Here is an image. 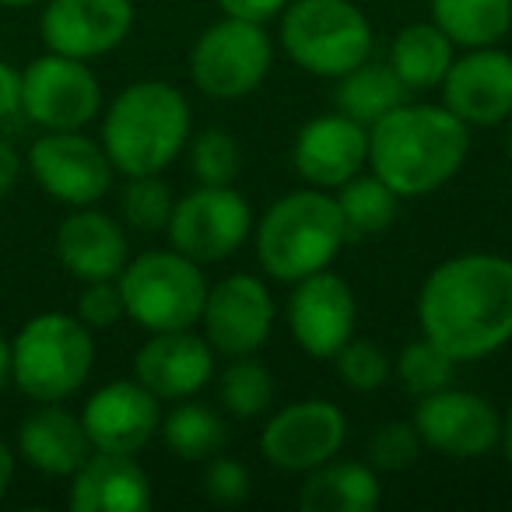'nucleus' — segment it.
<instances>
[{
	"mask_svg": "<svg viewBox=\"0 0 512 512\" xmlns=\"http://www.w3.org/2000/svg\"><path fill=\"white\" fill-rule=\"evenodd\" d=\"M418 330L456 365L484 362L512 341V260L498 253L449 256L421 281Z\"/></svg>",
	"mask_w": 512,
	"mask_h": 512,
	"instance_id": "1",
	"label": "nucleus"
},
{
	"mask_svg": "<svg viewBox=\"0 0 512 512\" xmlns=\"http://www.w3.org/2000/svg\"><path fill=\"white\" fill-rule=\"evenodd\" d=\"M470 127L435 102H400L369 127V172L400 200L428 197L460 176Z\"/></svg>",
	"mask_w": 512,
	"mask_h": 512,
	"instance_id": "2",
	"label": "nucleus"
},
{
	"mask_svg": "<svg viewBox=\"0 0 512 512\" xmlns=\"http://www.w3.org/2000/svg\"><path fill=\"white\" fill-rule=\"evenodd\" d=\"M193 113L169 81H134L102 120V148L123 176H162L190 144Z\"/></svg>",
	"mask_w": 512,
	"mask_h": 512,
	"instance_id": "3",
	"label": "nucleus"
},
{
	"mask_svg": "<svg viewBox=\"0 0 512 512\" xmlns=\"http://www.w3.org/2000/svg\"><path fill=\"white\" fill-rule=\"evenodd\" d=\"M256 264L271 281L295 285L316 271L334 267L348 246V225L330 190L302 186L278 197L253 225Z\"/></svg>",
	"mask_w": 512,
	"mask_h": 512,
	"instance_id": "4",
	"label": "nucleus"
},
{
	"mask_svg": "<svg viewBox=\"0 0 512 512\" xmlns=\"http://www.w3.org/2000/svg\"><path fill=\"white\" fill-rule=\"evenodd\" d=\"M278 18V46L313 78H344L376 50L372 22L355 0H288Z\"/></svg>",
	"mask_w": 512,
	"mask_h": 512,
	"instance_id": "5",
	"label": "nucleus"
},
{
	"mask_svg": "<svg viewBox=\"0 0 512 512\" xmlns=\"http://www.w3.org/2000/svg\"><path fill=\"white\" fill-rule=\"evenodd\" d=\"M95 365L92 330L67 313H43L29 320L11 341V379L25 397L60 404L85 386Z\"/></svg>",
	"mask_w": 512,
	"mask_h": 512,
	"instance_id": "6",
	"label": "nucleus"
},
{
	"mask_svg": "<svg viewBox=\"0 0 512 512\" xmlns=\"http://www.w3.org/2000/svg\"><path fill=\"white\" fill-rule=\"evenodd\" d=\"M127 316L148 334L193 330L204 313L207 278L204 267L176 249H148L127 260L116 278Z\"/></svg>",
	"mask_w": 512,
	"mask_h": 512,
	"instance_id": "7",
	"label": "nucleus"
},
{
	"mask_svg": "<svg viewBox=\"0 0 512 512\" xmlns=\"http://www.w3.org/2000/svg\"><path fill=\"white\" fill-rule=\"evenodd\" d=\"M274 67V39L264 22L218 18L197 36L190 50V81L204 99L235 102L253 95Z\"/></svg>",
	"mask_w": 512,
	"mask_h": 512,
	"instance_id": "8",
	"label": "nucleus"
},
{
	"mask_svg": "<svg viewBox=\"0 0 512 512\" xmlns=\"http://www.w3.org/2000/svg\"><path fill=\"white\" fill-rule=\"evenodd\" d=\"M253 207L246 193L232 186H204L190 190L176 200L172 218L165 225L169 246L176 253L197 260L200 267L225 264L228 256L239 253L253 239Z\"/></svg>",
	"mask_w": 512,
	"mask_h": 512,
	"instance_id": "9",
	"label": "nucleus"
},
{
	"mask_svg": "<svg viewBox=\"0 0 512 512\" xmlns=\"http://www.w3.org/2000/svg\"><path fill=\"white\" fill-rule=\"evenodd\" d=\"M348 442V414L334 400H295L267 418L260 432V456L281 474H309L341 456Z\"/></svg>",
	"mask_w": 512,
	"mask_h": 512,
	"instance_id": "10",
	"label": "nucleus"
},
{
	"mask_svg": "<svg viewBox=\"0 0 512 512\" xmlns=\"http://www.w3.org/2000/svg\"><path fill=\"white\" fill-rule=\"evenodd\" d=\"M274 320H278V306L267 281L256 274H228L207 288L200 330L214 355L246 358L271 341Z\"/></svg>",
	"mask_w": 512,
	"mask_h": 512,
	"instance_id": "11",
	"label": "nucleus"
},
{
	"mask_svg": "<svg viewBox=\"0 0 512 512\" xmlns=\"http://www.w3.org/2000/svg\"><path fill=\"white\" fill-rule=\"evenodd\" d=\"M102 109V88L78 57L46 53L22 74V113L46 130H85Z\"/></svg>",
	"mask_w": 512,
	"mask_h": 512,
	"instance_id": "12",
	"label": "nucleus"
},
{
	"mask_svg": "<svg viewBox=\"0 0 512 512\" xmlns=\"http://www.w3.org/2000/svg\"><path fill=\"white\" fill-rule=\"evenodd\" d=\"M411 421L425 449L446 460H481L502 439V414L481 393L460 386L418 397Z\"/></svg>",
	"mask_w": 512,
	"mask_h": 512,
	"instance_id": "13",
	"label": "nucleus"
},
{
	"mask_svg": "<svg viewBox=\"0 0 512 512\" xmlns=\"http://www.w3.org/2000/svg\"><path fill=\"white\" fill-rule=\"evenodd\" d=\"M29 169L53 200L71 207L99 204L113 190V162L102 141L81 130H46L29 151Z\"/></svg>",
	"mask_w": 512,
	"mask_h": 512,
	"instance_id": "14",
	"label": "nucleus"
},
{
	"mask_svg": "<svg viewBox=\"0 0 512 512\" xmlns=\"http://www.w3.org/2000/svg\"><path fill=\"white\" fill-rule=\"evenodd\" d=\"M285 320L302 355L316 358V362H334L337 351L355 337V292L330 267L316 271L292 285V295L285 302Z\"/></svg>",
	"mask_w": 512,
	"mask_h": 512,
	"instance_id": "15",
	"label": "nucleus"
},
{
	"mask_svg": "<svg viewBox=\"0 0 512 512\" xmlns=\"http://www.w3.org/2000/svg\"><path fill=\"white\" fill-rule=\"evenodd\" d=\"M439 88L442 106L467 127H502L512 116V53L498 46L463 50Z\"/></svg>",
	"mask_w": 512,
	"mask_h": 512,
	"instance_id": "16",
	"label": "nucleus"
},
{
	"mask_svg": "<svg viewBox=\"0 0 512 512\" xmlns=\"http://www.w3.org/2000/svg\"><path fill=\"white\" fill-rule=\"evenodd\" d=\"M134 29V0H50L39 32L50 53L95 60L127 43Z\"/></svg>",
	"mask_w": 512,
	"mask_h": 512,
	"instance_id": "17",
	"label": "nucleus"
},
{
	"mask_svg": "<svg viewBox=\"0 0 512 512\" xmlns=\"http://www.w3.org/2000/svg\"><path fill=\"white\" fill-rule=\"evenodd\" d=\"M299 179L316 190H337L369 169V127L344 113H323L302 123L292 148Z\"/></svg>",
	"mask_w": 512,
	"mask_h": 512,
	"instance_id": "18",
	"label": "nucleus"
},
{
	"mask_svg": "<svg viewBox=\"0 0 512 512\" xmlns=\"http://www.w3.org/2000/svg\"><path fill=\"white\" fill-rule=\"evenodd\" d=\"M81 425L92 439V449L137 456L158 435L162 400L137 379H116L92 393L81 411Z\"/></svg>",
	"mask_w": 512,
	"mask_h": 512,
	"instance_id": "19",
	"label": "nucleus"
},
{
	"mask_svg": "<svg viewBox=\"0 0 512 512\" xmlns=\"http://www.w3.org/2000/svg\"><path fill=\"white\" fill-rule=\"evenodd\" d=\"M134 379L158 400H190L214 379V348L204 334H151L134 355Z\"/></svg>",
	"mask_w": 512,
	"mask_h": 512,
	"instance_id": "20",
	"label": "nucleus"
},
{
	"mask_svg": "<svg viewBox=\"0 0 512 512\" xmlns=\"http://www.w3.org/2000/svg\"><path fill=\"white\" fill-rule=\"evenodd\" d=\"M57 256L64 271L78 281H106L120 278L127 267L130 249L120 221L88 207H74L57 232Z\"/></svg>",
	"mask_w": 512,
	"mask_h": 512,
	"instance_id": "21",
	"label": "nucleus"
},
{
	"mask_svg": "<svg viewBox=\"0 0 512 512\" xmlns=\"http://www.w3.org/2000/svg\"><path fill=\"white\" fill-rule=\"evenodd\" d=\"M151 505V481L134 456L95 449L71 474L74 512H144Z\"/></svg>",
	"mask_w": 512,
	"mask_h": 512,
	"instance_id": "22",
	"label": "nucleus"
},
{
	"mask_svg": "<svg viewBox=\"0 0 512 512\" xmlns=\"http://www.w3.org/2000/svg\"><path fill=\"white\" fill-rule=\"evenodd\" d=\"M18 446L32 467L53 477H71L95 453L81 418L60 404H39L18 428Z\"/></svg>",
	"mask_w": 512,
	"mask_h": 512,
	"instance_id": "23",
	"label": "nucleus"
},
{
	"mask_svg": "<svg viewBox=\"0 0 512 512\" xmlns=\"http://www.w3.org/2000/svg\"><path fill=\"white\" fill-rule=\"evenodd\" d=\"M383 502L379 470L369 460H327L299 488L302 512H372Z\"/></svg>",
	"mask_w": 512,
	"mask_h": 512,
	"instance_id": "24",
	"label": "nucleus"
},
{
	"mask_svg": "<svg viewBox=\"0 0 512 512\" xmlns=\"http://www.w3.org/2000/svg\"><path fill=\"white\" fill-rule=\"evenodd\" d=\"M456 60V46L435 22H414L393 36L390 71L404 81L407 92H432L442 85L449 64Z\"/></svg>",
	"mask_w": 512,
	"mask_h": 512,
	"instance_id": "25",
	"label": "nucleus"
},
{
	"mask_svg": "<svg viewBox=\"0 0 512 512\" xmlns=\"http://www.w3.org/2000/svg\"><path fill=\"white\" fill-rule=\"evenodd\" d=\"M432 22L456 50L498 46L512 32V0H432Z\"/></svg>",
	"mask_w": 512,
	"mask_h": 512,
	"instance_id": "26",
	"label": "nucleus"
},
{
	"mask_svg": "<svg viewBox=\"0 0 512 512\" xmlns=\"http://www.w3.org/2000/svg\"><path fill=\"white\" fill-rule=\"evenodd\" d=\"M407 88L397 74L390 71V64H358L355 71H348L344 78H337L334 88V109L351 120L372 127L376 120H383L390 109H397L400 102H407Z\"/></svg>",
	"mask_w": 512,
	"mask_h": 512,
	"instance_id": "27",
	"label": "nucleus"
},
{
	"mask_svg": "<svg viewBox=\"0 0 512 512\" xmlns=\"http://www.w3.org/2000/svg\"><path fill=\"white\" fill-rule=\"evenodd\" d=\"M165 449L183 463H204L214 453H221L228 442V425L214 407L197 404V400H176L169 414H162L158 425Z\"/></svg>",
	"mask_w": 512,
	"mask_h": 512,
	"instance_id": "28",
	"label": "nucleus"
},
{
	"mask_svg": "<svg viewBox=\"0 0 512 512\" xmlns=\"http://www.w3.org/2000/svg\"><path fill=\"white\" fill-rule=\"evenodd\" d=\"M337 207L348 225V239H369L383 235L397 221L400 197L376 176V172H358L344 186H337Z\"/></svg>",
	"mask_w": 512,
	"mask_h": 512,
	"instance_id": "29",
	"label": "nucleus"
},
{
	"mask_svg": "<svg viewBox=\"0 0 512 512\" xmlns=\"http://www.w3.org/2000/svg\"><path fill=\"white\" fill-rule=\"evenodd\" d=\"M218 404L232 418H260L274 404V376L256 355L228 358V365L218 372Z\"/></svg>",
	"mask_w": 512,
	"mask_h": 512,
	"instance_id": "30",
	"label": "nucleus"
},
{
	"mask_svg": "<svg viewBox=\"0 0 512 512\" xmlns=\"http://www.w3.org/2000/svg\"><path fill=\"white\" fill-rule=\"evenodd\" d=\"M453 372H456L453 358L435 348L432 341H425V337L404 344L400 355L393 358V376H397V383L411 397H428V393L453 386Z\"/></svg>",
	"mask_w": 512,
	"mask_h": 512,
	"instance_id": "31",
	"label": "nucleus"
},
{
	"mask_svg": "<svg viewBox=\"0 0 512 512\" xmlns=\"http://www.w3.org/2000/svg\"><path fill=\"white\" fill-rule=\"evenodd\" d=\"M172 207H176V197H172L169 183L158 176H127V186H123L120 197V211L123 221H127L134 232H165L172 218Z\"/></svg>",
	"mask_w": 512,
	"mask_h": 512,
	"instance_id": "32",
	"label": "nucleus"
},
{
	"mask_svg": "<svg viewBox=\"0 0 512 512\" xmlns=\"http://www.w3.org/2000/svg\"><path fill=\"white\" fill-rule=\"evenodd\" d=\"M190 169L193 179L204 186H232L242 169V151L228 130H200L190 141Z\"/></svg>",
	"mask_w": 512,
	"mask_h": 512,
	"instance_id": "33",
	"label": "nucleus"
},
{
	"mask_svg": "<svg viewBox=\"0 0 512 512\" xmlns=\"http://www.w3.org/2000/svg\"><path fill=\"white\" fill-rule=\"evenodd\" d=\"M334 365H337V379H341L348 390H358V393L383 390L393 379V362L386 358V351L376 348L372 341H362V337H351L334 355Z\"/></svg>",
	"mask_w": 512,
	"mask_h": 512,
	"instance_id": "34",
	"label": "nucleus"
},
{
	"mask_svg": "<svg viewBox=\"0 0 512 512\" xmlns=\"http://www.w3.org/2000/svg\"><path fill=\"white\" fill-rule=\"evenodd\" d=\"M425 453V442H421L414 421H386L372 432L369 439V463L379 474H400V470H411L414 463Z\"/></svg>",
	"mask_w": 512,
	"mask_h": 512,
	"instance_id": "35",
	"label": "nucleus"
},
{
	"mask_svg": "<svg viewBox=\"0 0 512 512\" xmlns=\"http://www.w3.org/2000/svg\"><path fill=\"white\" fill-rule=\"evenodd\" d=\"M200 491L214 505H242L253 491V474L246 470V463L214 453L200 470Z\"/></svg>",
	"mask_w": 512,
	"mask_h": 512,
	"instance_id": "36",
	"label": "nucleus"
},
{
	"mask_svg": "<svg viewBox=\"0 0 512 512\" xmlns=\"http://www.w3.org/2000/svg\"><path fill=\"white\" fill-rule=\"evenodd\" d=\"M127 316L123 309V295L116 278L106 281H85V292L78 295V320L88 330H109Z\"/></svg>",
	"mask_w": 512,
	"mask_h": 512,
	"instance_id": "37",
	"label": "nucleus"
},
{
	"mask_svg": "<svg viewBox=\"0 0 512 512\" xmlns=\"http://www.w3.org/2000/svg\"><path fill=\"white\" fill-rule=\"evenodd\" d=\"M221 8V15H232V18H249V22H271L285 11L288 0H214Z\"/></svg>",
	"mask_w": 512,
	"mask_h": 512,
	"instance_id": "38",
	"label": "nucleus"
},
{
	"mask_svg": "<svg viewBox=\"0 0 512 512\" xmlns=\"http://www.w3.org/2000/svg\"><path fill=\"white\" fill-rule=\"evenodd\" d=\"M22 109V74L0 60V116H15Z\"/></svg>",
	"mask_w": 512,
	"mask_h": 512,
	"instance_id": "39",
	"label": "nucleus"
},
{
	"mask_svg": "<svg viewBox=\"0 0 512 512\" xmlns=\"http://www.w3.org/2000/svg\"><path fill=\"white\" fill-rule=\"evenodd\" d=\"M18 176H22V158H18V151H15V148H8V144H0V197L15 190Z\"/></svg>",
	"mask_w": 512,
	"mask_h": 512,
	"instance_id": "40",
	"label": "nucleus"
},
{
	"mask_svg": "<svg viewBox=\"0 0 512 512\" xmlns=\"http://www.w3.org/2000/svg\"><path fill=\"white\" fill-rule=\"evenodd\" d=\"M11 477H15V456H11V449L4 446V439H0V498H4V491H8Z\"/></svg>",
	"mask_w": 512,
	"mask_h": 512,
	"instance_id": "41",
	"label": "nucleus"
},
{
	"mask_svg": "<svg viewBox=\"0 0 512 512\" xmlns=\"http://www.w3.org/2000/svg\"><path fill=\"white\" fill-rule=\"evenodd\" d=\"M498 446H502V456H505V463H509V470H512V400H509V407H505V414H502V439H498Z\"/></svg>",
	"mask_w": 512,
	"mask_h": 512,
	"instance_id": "42",
	"label": "nucleus"
},
{
	"mask_svg": "<svg viewBox=\"0 0 512 512\" xmlns=\"http://www.w3.org/2000/svg\"><path fill=\"white\" fill-rule=\"evenodd\" d=\"M11 379V344H8V337L0 334V386L8 383Z\"/></svg>",
	"mask_w": 512,
	"mask_h": 512,
	"instance_id": "43",
	"label": "nucleus"
},
{
	"mask_svg": "<svg viewBox=\"0 0 512 512\" xmlns=\"http://www.w3.org/2000/svg\"><path fill=\"white\" fill-rule=\"evenodd\" d=\"M505 151H509V162H512V116L505 120Z\"/></svg>",
	"mask_w": 512,
	"mask_h": 512,
	"instance_id": "44",
	"label": "nucleus"
},
{
	"mask_svg": "<svg viewBox=\"0 0 512 512\" xmlns=\"http://www.w3.org/2000/svg\"><path fill=\"white\" fill-rule=\"evenodd\" d=\"M4 8H29V4H39V0H0Z\"/></svg>",
	"mask_w": 512,
	"mask_h": 512,
	"instance_id": "45",
	"label": "nucleus"
}]
</instances>
